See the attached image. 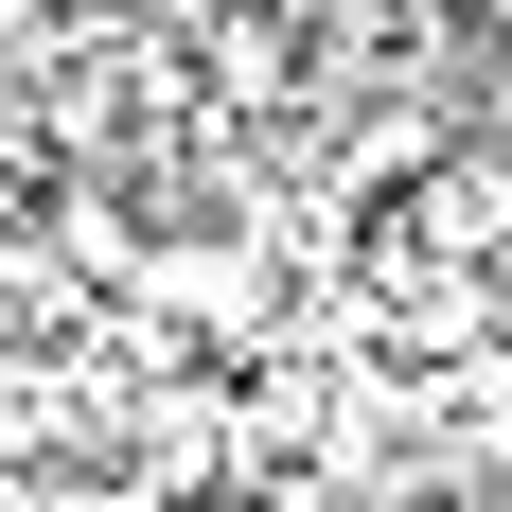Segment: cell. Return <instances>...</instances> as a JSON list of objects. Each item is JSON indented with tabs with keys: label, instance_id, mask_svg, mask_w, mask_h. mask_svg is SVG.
I'll return each instance as SVG.
<instances>
[{
	"label": "cell",
	"instance_id": "1",
	"mask_svg": "<svg viewBox=\"0 0 512 512\" xmlns=\"http://www.w3.org/2000/svg\"><path fill=\"white\" fill-rule=\"evenodd\" d=\"M18 212H36V159H0V230H18Z\"/></svg>",
	"mask_w": 512,
	"mask_h": 512
}]
</instances>
